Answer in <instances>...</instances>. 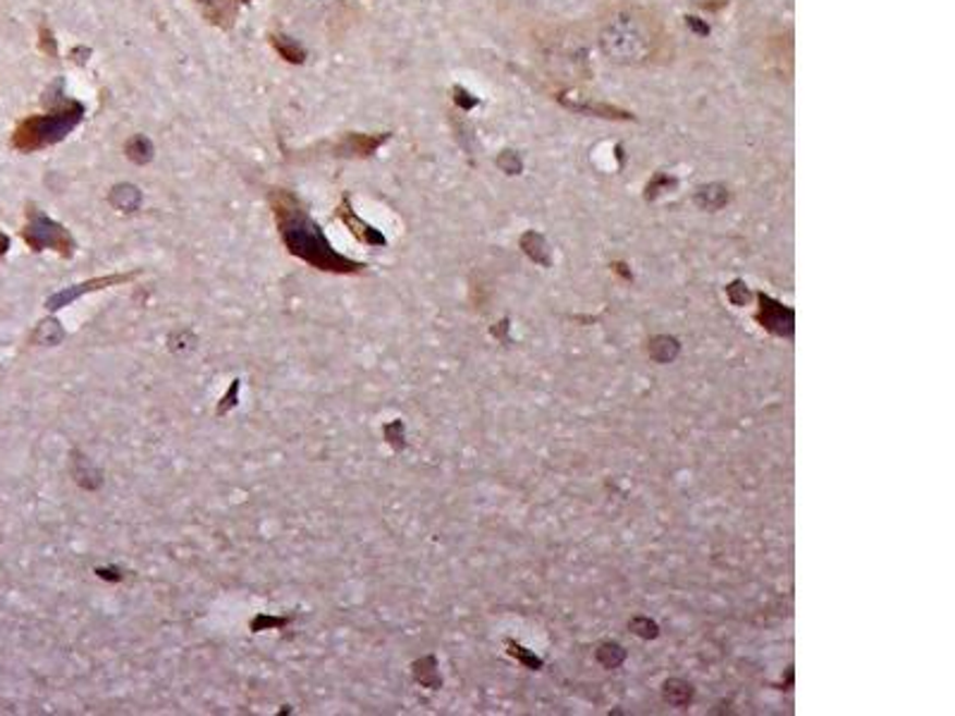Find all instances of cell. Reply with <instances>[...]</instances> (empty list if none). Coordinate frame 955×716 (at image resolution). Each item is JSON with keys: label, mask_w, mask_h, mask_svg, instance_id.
<instances>
[{"label": "cell", "mask_w": 955, "mask_h": 716, "mask_svg": "<svg viewBox=\"0 0 955 716\" xmlns=\"http://www.w3.org/2000/svg\"><path fill=\"white\" fill-rule=\"evenodd\" d=\"M10 248V236L5 232H0V256H5Z\"/></svg>", "instance_id": "obj_20"}, {"label": "cell", "mask_w": 955, "mask_h": 716, "mask_svg": "<svg viewBox=\"0 0 955 716\" xmlns=\"http://www.w3.org/2000/svg\"><path fill=\"white\" fill-rule=\"evenodd\" d=\"M690 5H698V8H716V5H722L724 0H688Z\"/></svg>", "instance_id": "obj_19"}, {"label": "cell", "mask_w": 955, "mask_h": 716, "mask_svg": "<svg viewBox=\"0 0 955 716\" xmlns=\"http://www.w3.org/2000/svg\"><path fill=\"white\" fill-rule=\"evenodd\" d=\"M597 46L602 56L617 65L648 68L672 58L674 34L657 10L621 5L602 20Z\"/></svg>", "instance_id": "obj_1"}, {"label": "cell", "mask_w": 955, "mask_h": 716, "mask_svg": "<svg viewBox=\"0 0 955 716\" xmlns=\"http://www.w3.org/2000/svg\"><path fill=\"white\" fill-rule=\"evenodd\" d=\"M110 204L122 213H134L142 206V192L134 184H118L110 192Z\"/></svg>", "instance_id": "obj_12"}, {"label": "cell", "mask_w": 955, "mask_h": 716, "mask_svg": "<svg viewBox=\"0 0 955 716\" xmlns=\"http://www.w3.org/2000/svg\"><path fill=\"white\" fill-rule=\"evenodd\" d=\"M270 210L278 222L285 248L294 258L309 263L311 268L333 275H359L366 270V263L351 260L344 254H337L330 239L325 236L321 224L309 216L304 204L287 190L270 192Z\"/></svg>", "instance_id": "obj_2"}, {"label": "cell", "mask_w": 955, "mask_h": 716, "mask_svg": "<svg viewBox=\"0 0 955 716\" xmlns=\"http://www.w3.org/2000/svg\"><path fill=\"white\" fill-rule=\"evenodd\" d=\"M194 3L208 22L216 24V27L230 29L239 15V8L251 3V0H194Z\"/></svg>", "instance_id": "obj_7"}, {"label": "cell", "mask_w": 955, "mask_h": 716, "mask_svg": "<svg viewBox=\"0 0 955 716\" xmlns=\"http://www.w3.org/2000/svg\"><path fill=\"white\" fill-rule=\"evenodd\" d=\"M84 118V106L80 100H65L60 108L46 112V116L24 118L15 132H12V148L20 154H36L48 146L60 144L77 128Z\"/></svg>", "instance_id": "obj_3"}, {"label": "cell", "mask_w": 955, "mask_h": 716, "mask_svg": "<svg viewBox=\"0 0 955 716\" xmlns=\"http://www.w3.org/2000/svg\"><path fill=\"white\" fill-rule=\"evenodd\" d=\"M273 46L278 48V53H280L285 60L294 62V65H299V62H304V60H306V50L301 48L297 41L287 39V36H273Z\"/></svg>", "instance_id": "obj_16"}, {"label": "cell", "mask_w": 955, "mask_h": 716, "mask_svg": "<svg viewBox=\"0 0 955 716\" xmlns=\"http://www.w3.org/2000/svg\"><path fill=\"white\" fill-rule=\"evenodd\" d=\"M124 150H128V158L134 160L136 166H146V162L154 158V144H150V139H146L144 134L132 136Z\"/></svg>", "instance_id": "obj_14"}, {"label": "cell", "mask_w": 955, "mask_h": 716, "mask_svg": "<svg viewBox=\"0 0 955 716\" xmlns=\"http://www.w3.org/2000/svg\"><path fill=\"white\" fill-rule=\"evenodd\" d=\"M337 218L347 224V230L354 234L361 244H366V246H385L387 244V239L383 236L380 230H375L373 224H368L366 220H361L356 216V210L351 208L349 196H344L342 204L337 206Z\"/></svg>", "instance_id": "obj_6"}, {"label": "cell", "mask_w": 955, "mask_h": 716, "mask_svg": "<svg viewBox=\"0 0 955 716\" xmlns=\"http://www.w3.org/2000/svg\"><path fill=\"white\" fill-rule=\"evenodd\" d=\"M136 275H140V272H130V275H108V278H96V280H89V282L74 284V287H70V289H62V292L53 294V296H50V299L46 301V308H48V311H58V308H62V306L72 304L74 299H80V296L86 294V292H96V289H104V287H110V284L130 282V280L136 278Z\"/></svg>", "instance_id": "obj_5"}, {"label": "cell", "mask_w": 955, "mask_h": 716, "mask_svg": "<svg viewBox=\"0 0 955 716\" xmlns=\"http://www.w3.org/2000/svg\"><path fill=\"white\" fill-rule=\"evenodd\" d=\"M595 657L605 669H617L626 659V650L619 643H602Z\"/></svg>", "instance_id": "obj_15"}, {"label": "cell", "mask_w": 955, "mask_h": 716, "mask_svg": "<svg viewBox=\"0 0 955 716\" xmlns=\"http://www.w3.org/2000/svg\"><path fill=\"white\" fill-rule=\"evenodd\" d=\"M764 301L770 304V306L762 304V311H760V320H762L764 328L776 332V335H788L790 330H794V313L786 311L782 304H772L770 299H764Z\"/></svg>", "instance_id": "obj_8"}, {"label": "cell", "mask_w": 955, "mask_h": 716, "mask_svg": "<svg viewBox=\"0 0 955 716\" xmlns=\"http://www.w3.org/2000/svg\"><path fill=\"white\" fill-rule=\"evenodd\" d=\"M628 628H631L636 635L645 638V640H652V638L660 635V626L652 621V619H648V617H636L631 623H628Z\"/></svg>", "instance_id": "obj_17"}, {"label": "cell", "mask_w": 955, "mask_h": 716, "mask_svg": "<svg viewBox=\"0 0 955 716\" xmlns=\"http://www.w3.org/2000/svg\"><path fill=\"white\" fill-rule=\"evenodd\" d=\"M681 354V344L672 335H657L648 342V356L655 363H674L676 356Z\"/></svg>", "instance_id": "obj_10"}, {"label": "cell", "mask_w": 955, "mask_h": 716, "mask_svg": "<svg viewBox=\"0 0 955 716\" xmlns=\"http://www.w3.org/2000/svg\"><path fill=\"white\" fill-rule=\"evenodd\" d=\"M662 695H664V700L669 702V705L686 707V705H690V700H693L696 690L688 681H684V678H669V681L664 683V688H662Z\"/></svg>", "instance_id": "obj_11"}, {"label": "cell", "mask_w": 955, "mask_h": 716, "mask_svg": "<svg viewBox=\"0 0 955 716\" xmlns=\"http://www.w3.org/2000/svg\"><path fill=\"white\" fill-rule=\"evenodd\" d=\"M24 242L29 244L32 251H56L62 258H72L74 251H77V242H74V236L70 234V230L65 224L56 222L53 218H48L44 210H39L36 206H29L27 210V224H24L22 230Z\"/></svg>", "instance_id": "obj_4"}, {"label": "cell", "mask_w": 955, "mask_h": 716, "mask_svg": "<svg viewBox=\"0 0 955 716\" xmlns=\"http://www.w3.org/2000/svg\"><path fill=\"white\" fill-rule=\"evenodd\" d=\"M696 201H698L700 208L720 210L728 201V192L724 190V186H720V184H710V186H702V190L696 196Z\"/></svg>", "instance_id": "obj_13"}, {"label": "cell", "mask_w": 955, "mask_h": 716, "mask_svg": "<svg viewBox=\"0 0 955 716\" xmlns=\"http://www.w3.org/2000/svg\"><path fill=\"white\" fill-rule=\"evenodd\" d=\"M285 623H287V619H256L254 623H251V628L256 631V628L261 626V631H263L266 626H285Z\"/></svg>", "instance_id": "obj_18"}, {"label": "cell", "mask_w": 955, "mask_h": 716, "mask_svg": "<svg viewBox=\"0 0 955 716\" xmlns=\"http://www.w3.org/2000/svg\"><path fill=\"white\" fill-rule=\"evenodd\" d=\"M387 142V134L380 136H371V134H347V139L339 146L344 156H359V158H368L373 156L375 150H378L383 144Z\"/></svg>", "instance_id": "obj_9"}]
</instances>
